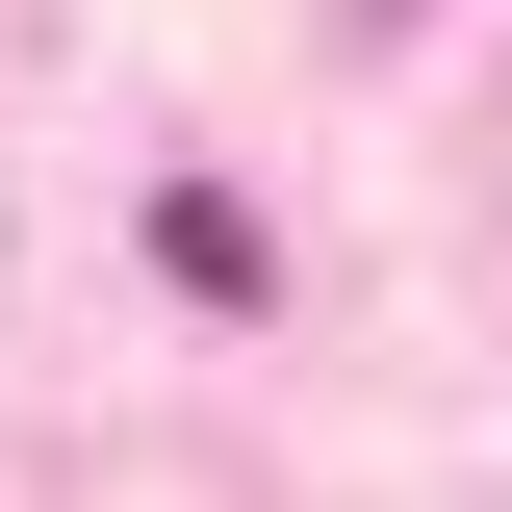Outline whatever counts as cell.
Listing matches in <instances>:
<instances>
[{
	"instance_id": "cell-1",
	"label": "cell",
	"mask_w": 512,
	"mask_h": 512,
	"mask_svg": "<svg viewBox=\"0 0 512 512\" xmlns=\"http://www.w3.org/2000/svg\"><path fill=\"white\" fill-rule=\"evenodd\" d=\"M154 282H205V308H231V282H256V205H231V180H180V205H154Z\"/></svg>"
}]
</instances>
